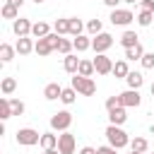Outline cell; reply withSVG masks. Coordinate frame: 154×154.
Masks as SVG:
<instances>
[{
	"mask_svg": "<svg viewBox=\"0 0 154 154\" xmlns=\"http://www.w3.org/2000/svg\"><path fill=\"white\" fill-rule=\"evenodd\" d=\"M60 34H48V36H43V38H36V46H34V51H36V55H48V53H53V51H58V46H60Z\"/></svg>",
	"mask_w": 154,
	"mask_h": 154,
	"instance_id": "6da1fadb",
	"label": "cell"
},
{
	"mask_svg": "<svg viewBox=\"0 0 154 154\" xmlns=\"http://www.w3.org/2000/svg\"><path fill=\"white\" fill-rule=\"evenodd\" d=\"M106 137H108V144L116 147V149H123V147L130 144V137H128V132L120 125H108L106 128Z\"/></svg>",
	"mask_w": 154,
	"mask_h": 154,
	"instance_id": "7a4b0ae2",
	"label": "cell"
},
{
	"mask_svg": "<svg viewBox=\"0 0 154 154\" xmlns=\"http://www.w3.org/2000/svg\"><path fill=\"white\" fill-rule=\"evenodd\" d=\"M72 89L82 96H94L96 94V84L91 77H82V75H75L72 77Z\"/></svg>",
	"mask_w": 154,
	"mask_h": 154,
	"instance_id": "3957f363",
	"label": "cell"
},
{
	"mask_svg": "<svg viewBox=\"0 0 154 154\" xmlns=\"http://www.w3.org/2000/svg\"><path fill=\"white\" fill-rule=\"evenodd\" d=\"M70 125H72V113H70V111H58V113L51 116V128H53V130L67 132Z\"/></svg>",
	"mask_w": 154,
	"mask_h": 154,
	"instance_id": "277c9868",
	"label": "cell"
},
{
	"mask_svg": "<svg viewBox=\"0 0 154 154\" xmlns=\"http://www.w3.org/2000/svg\"><path fill=\"white\" fill-rule=\"evenodd\" d=\"M41 142V135L34 130V128H22V130H17V144H22V147H34V144H38Z\"/></svg>",
	"mask_w": 154,
	"mask_h": 154,
	"instance_id": "5b68a950",
	"label": "cell"
},
{
	"mask_svg": "<svg viewBox=\"0 0 154 154\" xmlns=\"http://www.w3.org/2000/svg\"><path fill=\"white\" fill-rule=\"evenodd\" d=\"M111 46H113V36L106 34V31H101V34H96V36L91 38V48L96 51V55H99V53H106Z\"/></svg>",
	"mask_w": 154,
	"mask_h": 154,
	"instance_id": "8992f818",
	"label": "cell"
},
{
	"mask_svg": "<svg viewBox=\"0 0 154 154\" xmlns=\"http://www.w3.org/2000/svg\"><path fill=\"white\" fill-rule=\"evenodd\" d=\"M108 19H111V24L128 26V24L135 19V14H132L130 10H120V7H118V10H111V17H108Z\"/></svg>",
	"mask_w": 154,
	"mask_h": 154,
	"instance_id": "52a82bcc",
	"label": "cell"
},
{
	"mask_svg": "<svg viewBox=\"0 0 154 154\" xmlns=\"http://www.w3.org/2000/svg\"><path fill=\"white\" fill-rule=\"evenodd\" d=\"M113 60L106 55V53H99L96 58H94V70H96V75H108V72H113Z\"/></svg>",
	"mask_w": 154,
	"mask_h": 154,
	"instance_id": "ba28073f",
	"label": "cell"
},
{
	"mask_svg": "<svg viewBox=\"0 0 154 154\" xmlns=\"http://www.w3.org/2000/svg\"><path fill=\"white\" fill-rule=\"evenodd\" d=\"M75 147H77L75 135H70V132L58 135V152H60V154H75Z\"/></svg>",
	"mask_w": 154,
	"mask_h": 154,
	"instance_id": "9c48e42d",
	"label": "cell"
},
{
	"mask_svg": "<svg viewBox=\"0 0 154 154\" xmlns=\"http://www.w3.org/2000/svg\"><path fill=\"white\" fill-rule=\"evenodd\" d=\"M120 101H123L125 108H137V106L142 103L140 89H128V91H123V94H120Z\"/></svg>",
	"mask_w": 154,
	"mask_h": 154,
	"instance_id": "30bf717a",
	"label": "cell"
},
{
	"mask_svg": "<svg viewBox=\"0 0 154 154\" xmlns=\"http://www.w3.org/2000/svg\"><path fill=\"white\" fill-rule=\"evenodd\" d=\"M31 26H34V24H31L29 19L19 17V19H14V24H12V31H14V34L22 38V36H29V34H31Z\"/></svg>",
	"mask_w": 154,
	"mask_h": 154,
	"instance_id": "8fae6325",
	"label": "cell"
},
{
	"mask_svg": "<svg viewBox=\"0 0 154 154\" xmlns=\"http://www.w3.org/2000/svg\"><path fill=\"white\" fill-rule=\"evenodd\" d=\"M108 120H111V125H123V123L128 120V113H125V106H118V108H113V111H108Z\"/></svg>",
	"mask_w": 154,
	"mask_h": 154,
	"instance_id": "7c38bea8",
	"label": "cell"
},
{
	"mask_svg": "<svg viewBox=\"0 0 154 154\" xmlns=\"http://www.w3.org/2000/svg\"><path fill=\"white\" fill-rule=\"evenodd\" d=\"M34 46H36V43H34L29 36H22V38H17V46H14V48H17L19 55H29V53L34 51Z\"/></svg>",
	"mask_w": 154,
	"mask_h": 154,
	"instance_id": "4fadbf2b",
	"label": "cell"
},
{
	"mask_svg": "<svg viewBox=\"0 0 154 154\" xmlns=\"http://www.w3.org/2000/svg\"><path fill=\"white\" fill-rule=\"evenodd\" d=\"M43 96H46L48 101H55V99H60V96H63V87H60L58 82H51V84H46Z\"/></svg>",
	"mask_w": 154,
	"mask_h": 154,
	"instance_id": "5bb4252c",
	"label": "cell"
},
{
	"mask_svg": "<svg viewBox=\"0 0 154 154\" xmlns=\"http://www.w3.org/2000/svg\"><path fill=\"white\" fill-rule=\"evenodd\" d=\"M137 43H140V36H137L135 31H130V29H128V31H123V36H120V46H123L125 51H128V48H132V46H137Z\"/></svg>",
	"mask_w": 154,
	"mask_h": 154,
	"instance_id": "9a60e30c",
	"label": "cell"
},
{
	"mask_svg": "<svg viewBox=\"0 0 154 154\" xmlns=\"http://www.w3.org/2000/svg\"><path fill=\"white\" fill-rule=\"evenodd\" d=\"M63 67H65V72H70V75H77V70H79V58L77 55H65L63 58Z\"/></svg>",
	"mask_w": 154,
	"mask_h": 154,
	"instance_id": "2e32d148",
	"label": "cell"
},
{
	"mask_svg": "<svg viewBox=\"0 0 154 154\" xmlns=\"http://www.w3.org/2000/svg\"><path fill=\"white\" fill-rule=\"evenodd\" d=\"M72 43H75V51H77V53H84V51H89V48H91V38H89V36H84V34L75 36V38H72Z\"/></svg>",
	"mask_w": 154,
	"mask_h": 154,
	"instance_id": "e0dca14e",
	"label": "cell"
},
{
	"mask_svg": "<svg viewBox=\"0 0 154 154\" xmlns=\"http://www.w3.org/2000/svg\"><path fill=\"white\" fill-rule=\"evenodd\" d=\"M38 144H41L43 149H58V135H53V132H43Z\"/></svg>",
	"mask_w": 154,
	"mask_h": 154,
	"instance_id": "ac0fdd59",
	"label": "cell"
},
{
	"mask_svg": "<svg viewBox=\"0 0 154 154\" xmlns=\"http://www.w3.org/2000/svg\"><path fill=\"white\" fill-rule=\"evenodd\" d=\"M149 149V142L144 140V137H135V140H130V152H137V154H144Z\"/></svg>",
	"mask_w": 154,
	"mask_h": 154,
	"instance_id": "d6986e66",
	"label": "cell"
},
{
	"mask_svg": "<svg viewBox=\"0 0 154 154\" xmlns=\"http://www.w3.org/2000/svg\"><path fill=\"white\" fill-rule=\"evenodd\" d=\"M125 82H128L130 89H140V87L144 84V77H142V72H130V75L125 77Z\"/></svg>",
	"mask_w": 154,
	"mask_h": 154,
	"instance_id": "ffe728a7",
	"label": "cell"
},
{
	"mask_svg": "<svg viewBox=\"0 0 154 154\" xmlns=\"http://www.w3.org/2000/svg\"><path fill=\"white\" fill-rule=\"evenodd\" d=\"M14 53H17V48H12L10 43H0V60L2 63H10L14 58Z\"/></svg>",
	"mask_w": 154,
	"mask_h": 154,
	"instance_id": "44dd1931",
	"label": "cell"
},
{
	"mask_svg": "<svg viewBox=\"0 0 154 154\" xmlns=\"http://www.w3.org/2000/svg\"><path fill=\"white\" fill-rule=\"evenodd\" d=\"M142 55H144L142 43H137V46H132V48L125 51V60H142Z\"/></svg>",
	"mask_w": 154,
	"mask_h": 154,
	"instance_id": "7402d4cb",
	"label": "cell"
},
{
	"mask_svg": "<svg viewBox=\"0 0 154 154\" xmlns=\"http://www.w3.org/2000/svg\"><path fill=\"white\" fill-rule=\"evenodd\" d=\"M96 70H94V60H79V70H77V75H82V77H91Z\"/></svg>",
	"mask_w": 154,
	"mask_h": 154,
	"instance_id": "603a6c76",
	"label": "cell"
},
{
	"mask_svg": "<svg viewBox=\"0 0 154 154\" xmlns=\"http://www.w3.org/2000/svg\"><path fill=\"white\" fill-rule=\"evenodd\" d=\"M51 31H48V24L46 22H36L34 26H31V36H36V38H43V36H48Z\"/></svg>",
	"mask_w": 154,
	"mask_h": 154,
	"instance_id": "cb8c5ba5",
	"label": "cell"
},
{
	"mask_svg": "<svg viewBox=\"0 0 154 154\" xmlns=\"http://www.w3.org/2000/svg\"><path fill=\"white\" fill-rule=\"evenodd\" d=\"M113 75H116L118 79H125V77L130 75V70H128V63H125V60H118V63L113 65Z\"/></svg>",
	"mask_w": 154,
	"mask_h": 154,
	"instance_id": "d4e9b609",
	"label": "cell"
},
{
	"mask_svg": "<svg viewBox=\"0 0 154 154\" xmlns=\"http://www.w3.org/2000/svg\"><path fill=\"white\" fill-rule=\"evenodd\" d=\"M0 89H2L5 96H10V94L17 89V79H14V77H5V79L0 82Z\"/></svg>",
	"mask_w": 154,
	"mask_h": 154,
	"instance_id": "484cf974",
	"label": "cell"
},
{
	"mask_svg": "<svg viewBox=\"0 0 154 154\" xmlns=\"http://www.w3.org/2000/svg\"><path fill=\"white\" fill-rule=\"evenodd\" d=\"M12 118V106H10V99H0V120H7Z\"/></svg>",
	"mask_w": 154,
	"mask_h": 154,
	"instance_id": "4316f807",
	"label": "cell"
},
{
	"mask_svg": "<svg viewBox=\"0 0 154 154\" xmlns=\"http://www.w3.org/2000/svg\"><path fill=\"white\" fill-rule=\"evenodd\" d=\"M154 22V12H147V10H142L140 14H137V24L140 26H149Z\"/></svg>",
	"mask_w": 154,
	"mask_h": 154,
	"instance_id": "83f0119b",
	"label": "cell"
},
{
	"mask_svg": "<svg viewBox=\"0 0 154 154\" xmlns=\"http://www.w3.org/2000/svg\"><path fill=\"white\" fill-rule=\"evenodd\" d=\"M53 29H55V34H70V19H55V24H53Z\"/></svg>",
	"mask_w": 154,
	"mask_h": 154,
	"instance_id": "f1b7e54d",
	"label": "cell"
},
{
	"mask_svg": "<svg viewBox=\"0 0 154 154\" xmlns=\"http://www.w3.org/2000/svg\"><path fill=\"white\" fill-rule=\"evenodd\" d=\"M82 29H84V22L77 19V17H70V34H72V36H79Z\"/></svg>",
	"mask_w": 154,
	"mask_h": 154,
	"instance_id": "f546056e",
	"label": "cell"
},
{
	"mask_svg": "<svg viewBox=\"0 0 154 154\" xmlns=\"http://www.w3.org/2000/svg\"><path fill=\"white\" fill-rule=\"evenodd\" d=\"M87 31H89V34H94V36H96V34H101V31H103L101 19H89V22H87Z\"/></svg>",
	"mask_w": 154,
	"mask_h": 154,
	"instance_id": "4dcf8cb0",
	"label": "cell"
},
{
	"mask_svg": "<svg viewBox=\"0 0 154 154\" xmlns=\"http://www.w3.org/2000/svg\"><path fill=\"white\" fill-rule=\"evenodd\" d=\"M75 99H77V91H75L72 87L63 89V96H60V101H63V103H67V106H70V103H75Z\"/></svg>",
	"mask_w": 154,
	"mask_h": 154,
	"instance_id": "1f68e13d",
	"label": "cell"
},
{
	"mask_svg": "<svg viewBox=\"0 0 154 154\" xmlns=\"http://www.w3.org/2000/svg\"><path fill=\"white\" fill-rule=\"evenodd\" d=\"M2 17H5V19H19V17H17V7L10 5V2H5V5H2Z\"/></svg>",
	"mask_w": 154,
	"mask_h": 154,
	"instance_id": "d6a6232c",
	"label": "cell"
},
{
	"mask_svg": "<svg viewBox=\"0 0 154 154\" xmlns=\"http://www.w3.org/2000/svg\"><path fill=\"white\" fill-rule=\"evenodd\" d=\"M75 48V43L72 41H67V38H60V46H58V53H63V55H70V51Z\"/></svg>",
	"mask_w": 154,
	"mask_h": 154,
	"instance_id": "836d02e7",
	"label": "cell"
},
{
	"mask_svg": "<svg viewBox=\"0 0 154 154\" xmlns=\"http://www.w3.org/2000/svg\"><path fill=\"white\" fill-rule=\"evenodd\" d=\"M10 106H12V116H22L24 113V103L19 99H10Z\"/></svg>",
	"mask_w": 154,
	"mask_h": 154,
	"instance_id": "e575fe53",
	"label": "cell"
},
{
	"mask_svg": "<svg viewBox=\"0 0 154 154\" xmlns=\"http://www.w3.org/2000/svg\"><path fill=\"white\" fill-rule=\"evenodd\" d=\"M118 106H123L120 94H118V96H108V99H106V108H108V111H113V108H118Z\"/></svg>",
	"mask_w": 154,
	"mask_h": 154,
	"instance_id": "d590c367",
	"label": "cell"
},
{
	"mask_svg": "<svg viewBox=\"0 0 154 154\" xmlns=\"http://www.w3.org/2000/svg\"><path fill=\"white\" fill-rule=\"evenodd\" d=\"M140 63H142V67H144V70H152V67H154V53H144Z\"/></svg>",
	"mask_w": 154,
	"mask_h": 154,
	"instance_id": "8d00e7d4",
	"label": "cell"
},
{
	"mask_svg": "<svg viewBox=\"0 0 154 154\" xmlns=\"http://www.w3.org/2000/svg\"><path fill=\"white\" fill-rule=\"evenodd\" d=\"M96 152H99V154H118V149L111 147V144H106V147H96Z\"/></svg>",
	"mask_w": 154,
	"mask_h": 154,
	"instance_id": "74e56055",
	"label": "cell"
},
{
	"mask_svg": "<svg viewBox=\"0 0 154 154\" xmlns=\"http://www.w3.org/2000/svg\"><path fill=\"white\" fill-rule=\"evenodd\" d=\"M140 5H142V10H147V12H154V0H142Z\"/></svg>",
	"mask_w": 154,
	"mask_h": 154,
	"instance_id": "f35d334b",
	"label": "cell"
},
{
	"mask_svg": "<svg viewBox=\"0 0 154 154\" xmlns=\"http://www.w3.org/2000/svg\"><path fill=\"white\" fill-rule=\"evenodd\" d=\"M123 0H103V5H108L111 10H118V5H120Z\"/></svg>",
	"mask_w": 154,
	"mask_h": 154,
	"instance_id": "ab89813d",
	"label": "cell"
},
{
	"mask_svg": "<svg viewBox=\"0 0 154 154\" xmlns=\"http://www.w3.org/2000/svg\"><path fill=\"white\" fill-rule=\"evenodd\" d=\"M79 154H99V152H96L94 147H82V149H79Z\"/></svg>",
	"mask_w": 154,
	"mask_h": 154,
	"instance_id": "60d3db41",
	"label": "cell"
},
{
	"mask_svg": "<svg viewBox=\"0 0 154 154\" xmlns=\"http://www.w3.org/2000/svg\"><path fill=\"white\" fill-rule=\"evenodd\" d=\"M7 2H10V5H14V7H22V5H24V0H7Z\"/></svg>",
	"mask_w": 154,
	"mask_h": 154,
	"instance_id": "b9f144b4",
	"label": "cell"
},
{
	"mask_svg": "<svg viewBox=\"0 0 154 154\" xmlns=\"http://www.w3.org/2000/svg\"><path fill=\"white\" fill-rule=\"evenodd\" d=\"M43 154H60L58 149H43Z\"/></svg>",
	"mask_w": 154,
	"mask_h": 154,
	"instance_id": "7bdbcfd3",
	"label": "cell"
},
{
	"mask_svg": "<svg viewBox=\"0 0 154 154\" xmlns=\"http://www.w3.org/2000/svg\"><path fill=\"white\" fill-rule=\"evenodd\" d=\"M149 91H152V96H154V82H152V87H149Z\"/></svg>",
	"mask_w": 154,
	"mask_h": 154,
	"instance_id": "ee69618b",
	"label": "cell"
},
{
	"mask_svg": "<svg viewBox=\"0 0 154 154\" xmlns=\"http://www.w3.org/2000/svg\"><path fill=\"white\" fill-rule=\"evenodd\" d=\"M34 2H36V5H38V2H46V0H34Z\"/></svg>",
	"mask_w": 154,
	"mask_h": 154,
	"instance_id": "f6af8a7d",
	"label": "cell"
},
{
	"mask_svg": "<svg viewBox=\"0 0 154 154\" xmlns=\"http://www.w3.org/2000/svg\"><path fill=\"white\" fill-rule=\"evenodd\" d=\"M123 2H135V0H123Z\"/></svg>",
	"mask_w": 154,
	"mask_h": 154,
	"instance_id": "bcb514c9",
	"label": "cell"
},
{
	"mask_svg": "<svg viewBox=\"0 0 154 154\" xmlns=\"http://www.w3.org/2000/svg\"><path fill=\"white\" fill-rule=\"evenodd\" d=\"M135 2H142V0H135Z\"/></svg>",
	"mask_w": 154,
	"mask_h": 154,
	"instance_id": "7dc6e473",
	"label": "cell"
},
{
	"mask_svg": "<svg viewBox=\"0 0 154 154\" xmlns=\"http://www.w3.org/2000/svg\"><path fill=\"white\" fill-rule=\"evenodd\" d=\"M130 154H137V152H130Z\"/></svg>",
	"mask_w": 154,
	"mask_h": 154,
	"instance_id": "c3c4849f",
	"label": "cell"
},
{
	"mask_svg": "<svg viewBox=\"0 0 154 154\" xmlns=\"http://www.w3.org/2000/svg\"><path fill=\"white\" fill-rule=\"evenodd\" d=\"M152 130H154V128H152Z\"/></svg>",
	"mask_w": 154,
	"mask_h": 154,
	"instance_id": "681fc988",
	"label": "cell"
},
{
	"mask_svg": "<svg viewBox=\"0 0 154 154\" xmlns=\"http://www.w3.org/2000/svg\"><path fill=\"white\" fill-rule=\"evenodd\" d=\"M152 154H154V152H152Z\"/></svg>",
	"mask_w": 154,
	"mask_h": 154,
	"instance_id": "f907efd6",
	"label": "cell"
}]
</instances>
